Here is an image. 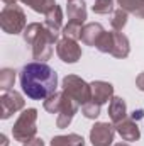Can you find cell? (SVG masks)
Returning <instances> with one entry per match:
<instances>
[{"label": "cell", "mask_w": 144, "mask_h": 146, "mask_svg": "<svg viewBox=\"0 0 144 146\" xmlns=\"http://www.w3.org/2000/svg\"><path fill=\"white\" fill-rule=\"evenodd\" d=\"M98 51L108 53L114 58H126L131 51L129 48V39L126 34L119 33V31H112V33H104V36L98 39L97 46Z\"/></svg>", "instance_id": "3"}, {"label": "cell", "mask_w": 144, "mask_h": 146, "mask_svg": "<svg viewBox=\"0 0 144 146\" xmlns=\"http://www.w3.org/2000/svg\"><path fill=\"white\" fill-rule=\"evenodd\" d=\"M81 29H83V27H81V24L68 21V24L63 27V36L76 41V39H80V37H81Z\"/></svg>", "instance_id": "22"}, {"label": "cell", "mask_w": 144, "mask_h": 146, "mask_svg": "<svg viewBox=\"0 0 144 146\" xmlns=\"http://www.w3.org/2000/svg\"><path fill=\"white\" fill-rule=\"evenodd\" d=\"M92 87V100L97 102V104H105L108 100H112V95H114V87L104 82V80H97V82H92L90 83Z\"/></svg>", "instance_id": "12"}, {"label": "cell", "mask_w": 144, "mask_h": 146, "mask_svg": "<svg viewBox=\"0 0 144 146\" xmlns=\"http://www.w3.org/2000/svg\"><path fill=\"white\" fill-rule=\"evenodd\" d=\"M2 2H3L5 5H14V3H15L17 0H2Z\"/></svg>", "instance_id": "31"}, {"label": "cell", "mask_w": 144, "mask_h": 146, "mask_svg": "<svg viewBox=\"0 0 144 146\" xmlns=\"http://www.w3.org/2000/svg\"><path fill=\"white\" fill-rule=\"evenodd\" d=\"M114 146H131L129 143H117V145H114Z\"/></svg>", "instance_id": "32"}, {"label": "cell", "mask_w": 144, "mask_h": 146, "mask_svg": "<svg viewBox=\"0 0 144 146\" xmlns=\"http://www.w3.org/2000/svg\"><path fill=\"white\" fill-rule=\"evenodd\" d=\"M141 115H143V110H134V112H132V115H131V117H132V119H134V121H137V119H139V117H141Z\"/></svg>", "instance_id": "29"}, {"label": "cell", "mask_w": 144, "mask_h": 146, "mask_svg": "<svg viewBox=\"0 0 144 146\" xmlns=\"http://www.w3.org/2000/svg\"><path fill=\"white\" fill-rule=\"evenodd\" d=\"M68 21L83 24L87 21V5L83 0H70L68 2Z\"/></svg>", "instance_id": "15"}, {"label": "cell", "mask_w": 144, "mask_h": 146, "mask_svg": "<svg viewBox=\"0 0 144 146\" xmlns=\"http://www.w3.org/2000/svg\"><path fill=\"white\" fill-rule=\"evenodd\" d=\"M68 2H70V0H68Z\"/></svg>", "instance_id": "33"}, {"label": "cell", "mask_w": 144, "mask_h": 146, "mask_svg": "<svg viewBox=\"0 0 144 146\" xmlns=\"http://www.w3.org/2000/svg\"><path fill=\"white\" fill-rule=\"evenodd\" d=\"M61 87H63V92L68 97H71L80 107H83L85 104H88L92 100V87H90V83H87L85 80H81L76 75H66L63 78Z\"/></svg>", "instance_id": "4"}, {"label": "cell", "mask_w": 144, "mask_h": 146, "mask_svg": "<svg viewBox=\"0 0 144 146\" xmlns=\"http://www.w3.org/2000/svg\"><path fill=\"white\" fill-rule=\"evenodd\" d=\"M136 87H137L139 90H143V92H144V73H141V75L136 78Z\"/></svg>", "instance_id": "28"}, {"label": "cell", "mask_w": 144, "mask_h": 146, "mask_svg": "<svg viewBox=\"0 0 144 146\" xmlns=\"http://www.w3.org/2000/svg\"><path fill=\"white\" fill-rule=\"evenodd\" d=\"M19 2H22V3H26V5H29L34 12H39V14H48L54 5H56V2L54 0H19Z\"/></svg>", "instance_id": "18"}, {"label": "cell", "mask_w": 144, "mask_h": 146, "mask_svg": "<svg viewBox=\"0 0 144 146\" xmlns=\"http://www.w3.org/2000/svg\"><path fill=\"white\" fill-rule=\"evenodd\" d=\"M14 82H15V72H14V70H10V68H3V70L0 72V88H2L3 92L12 90Z\"/></svg>", "instance_id": "20"}, {"label": "cell", "mask_w": 144, "mask_h": 146, "mask_svg": "<svg viewBox=\"0 0 144 146\" xmlns=\"http://www.w3.org/2000/svg\"><path fill=\"white\" fill-rule=\"evenodd\" d=\"M115 131L120 134V138H122L124 141H137V139L141 138L137 122H136L132 117H126V119H122L120 122H117V124H115Z\"/></svg>", "instance_id": "11"}, {"label": "cell", "mask_w": 144, "mask_h": 146, "mask_svg": "<svg viewBox=\"0 0 144 146\" xmlns=\"http://www.w3.org/2000/svg\"><path fill=\"white\" fill-rule=\"evenodd\" d=\"M132 14L139 19H144V0H136L134 3V9H132Z\"/></svg>", "instance_id": "25"}, {"label": "cell", "mask_w": 144, "mask_h": 146, "mask_svg": "<svg viewBox=\"0 0 144 146\" xmlns=\"http://www.w3.org/2000/svg\"><path fill=\"white\" fill-rule=\"evenodd\" d=\"M22 36H24V41L29 46H32V56H34V60L46 61V60L51 58L53 46L58 41V36L53 34L44 24H39V22L29 24L24 29Z\"/></svg>", "instance_id": "2"}, {"label": "cell", "mask_w": 144, "mask_h": 146, "mask_svg": "<svg viewBox=\"0 0 144 146\" xmlns=\"http://www.w3.org/2000/svg\"><path fill=\"white\" fill-rule=\"evenodd\" d=\"M61 104H63V92H56L44 100V109L51 114H58L61 109Z\"/></svg>", "instance_id": "19"}, {"label": "cell", "mask_w": 144, "mask_h": 146, "mask_svg": "<svg viewBox=\"0 0 144 146\" xmlns=\"http://www.w3.org/2000/svg\"><path fill=\"white\" fill-rule=\"evenodd\" d=\"M104 27H102V24H98V22H92V24H87V26H83V29H81V42L83 44H87V46H97V42H98V39L104 36Z\"/></svg>", "instance_id": "13"}, {"label": "cell", "mask_w": 144, "mask_h": 146, "mask_svg": "<svg viewBox=\"0 0 144 146\" xmlns=\"http://www.w3.org/2000/svg\"><path fill=\"white\" fill-rule=\"evenodd\" d=\"M0 26L7 34H19L26 29V14L19 5H5L0 12Z\"/></svg>", "instance_id": "5"}, {"label": "cell", "mask_w": 144, "mask_h": 146, "mask_svg": "<svg viewBox=\"0 0 144 146\" xmlns=\"http://www.w3.org/2000/svg\"><path fill=\"white\" fill-rule=\"evenodd\" d=\"M127 14H129V12H126V10H124V9H120V7L114 10L112 21H110V24H112L114 31H122V29H124V26L127 24Z\"/></svg>", "instance_id": "21"}, {"label": "cell", "mask_w": 144, "mask_h": 146, "mask_svg": "<svg viewBox=\"0 0 144 146\" xmlns=\"http://www.w3.org/2000/svg\"><path fill=\"white\" fill-rule=\"evenodd\" d=\"M36 121H37V110L34 107L31 109H26L19 119L15 121L14 127H12V134H14V139L20 141V143H26L29 139H32L36 136Z\"/></svg>", "instance_id": "6"}, {"label": "cell", "mask_w": 144, "mask_h": 146, "mask_svg": "<svg viewBox=\"0 0 144 146\" xmlns=\"http://www.w3.org/2000/svg\"><path fill=\"white\" fill-rule=\"evenodd\" d=\"M51 146H85V139L80 134H65V136H54L51 139Z\"/></svg>", "instance_id": "17"}, {"label": "cell", "mask_w": 144, "mask_h": 146, "mask_svg": "<svg viewBox=\"0 0 144 146\" xmlns=\"http://www.w3.org/2000/svg\"><path fill=\"white\" fill-rule=\"evenodd\" d=\"M0 139H2V146H7L9 141H7V136H5V134H2V136H0Z\"/></svg>", "instance_id": "30"}, {"label": "cell", "mask_w": 144, "mask_h": 146, "mask_svg": "<svg viewBox=\"0 0 144 146\" xmlns=\"http://www.w3.org/2000/svg\"><path fill=\"white\" fill-rule=\"evenodd\" d=\"M56 53L65 63H76L81 58V48L75 39H70V37H63L58 41Z\"/></svg>", "instance_id": "9"}, {"label": "cell", "mask_w": 144, "mask_h": 146, "mask_svg": "<svg viewBox=\"0 0 144 146\" xmlns=\"http://www.w3.org/2000/svg\"><path fill=\"white\" fill-rule=\"evenodd\" d=\"M44 26L56 36H59V31H61V26H63V12H61V7L56 3L48 14H46V22Z\"/></svg>", "instance_id": "14"}, {"label": "cell", "mask_w": 144, "mask_h": 146, "mask_svg": "<svg viewBox=\"0 0 144 146\" xmlns=\"http://www.w3.org/2000/svg\"><path fill=\"white\" fill-rule=\"evenodd\" d=\"M24 109V99L19 92L15 90H9L3 92V95L0 97V117L2 119H9L12 114L19 112Z\"/></svg>", "instance_id": "7"}, {"label": "cell", "mask_w": 144, "mask_h": 146, "mask_svg": "<svg viewBox=\"0 0 144 146\" xmlns=\"http://www.w3.org/2000/svg\"><path fill=\"white\" fill-rule=\"evenodd\" d=\"M78 104L73 100L71 97H68L65 92H63V104H61V109L58 112V117H56V126L58 127H68L70 126V122L73 121V117H75V114H76V110H78Z\"/></svg>", "instance_id": "10"}, {"label": "cell", "mask_w": 144, "mask_h": 146, "mask_svg": "<svg viewBox=\"0 0 144 146\" xmlns=\"http://www.w3.org/2000/svg\"><path fill=\"white\" fill-rule=\"evenodd\" d=\"M117 3L120 5V9H124L126 12L132 14V9H134V3H136V0H117Z\"/></svg>", "instance_id": "26"}, {"label": "cell", "mask_w": 144, "mask_h": 146, "mask_svg": "<svg viewBox=\"0 0 144 146\" xmlns=\"http://www.w3.org/2000/svg\"><path fill=\"white\" fill-rule=\"evenodd\" d=\"M115 126L108 122H97L90 131V141L93 146H110L114 141Z\"/></svg>", "instance_id": "8"}, {"label": "cell", "mask_w": 144, "mask_h": 146, "mask_svg": "<svg viewBox=\"0 0 144 146\" xmlns=\"http://www.w3.org/2000/svg\"><path fill=\"white\" fill-rule=\"evenodd\" d=\"M22 146H44V141H42L41 138H32V139L22 143Z\"/></svg>", "instance_id": "27"}, {"label": "cell", "mask_w": 144, "mask_h": 146, "mask_svg": "<svg viewBox=\"0 0 144 146\" xmlns=\"http://www.w3.org/2000/svg\"><path fill=\"white\" fill-rule=\"evenodd\" d=\"M108 115H110V119H112L114 124H117V122H120L122 119L127 117V107H126L124 99H120V97H112L110 106H108Z\"/></svg>", "instance_id": "16"}, {"label": "cell", "mask_w": 144, "mask_h": 146, "mask_svg": "<svg viewBox=\"0 0 144 146\" xmlns=\"http://www.w3.org/2000/svg\"><path fill=\"white\" fill-rule=\"evenodd\" d=\"M92 10L95 14H112L114 12V0H95L92 5Z\"/></svg>", "instance_id": "23"}, {"label": "cell", "mask_w": 144, "mask_h": 146, "mask_svg": "<svg viewBox=\"0 0 144 146\" xmlns=\"http://www.w3.org/2000/svg\"><path fill=\"white\" fill-rule=\"evenodd\" d=\"M22 92L32 100H46L56 94L58 75L44 61L27 63L20 72Z\"/></svg>", "instance_id": "1"}, {"label": "cell", "mask_w": 144, "mask_h": 146, "mask_svg": "<svg viewBox=\"0 0 144 146\" xmlns=\"http://www.w3.org/2000/svg\"><path fill=\"white\" fill-rule=\"evenodd\" d=\"M81 114H83L87 119H95V117H98V115H100V104L90 100L88 104H85V106L81 107Z\"/></svg>", "instance_id": "24"}]
</instances>
